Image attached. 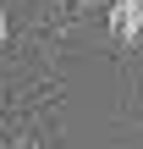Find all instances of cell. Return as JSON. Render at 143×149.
I'll return each mask as SVG.
<instances>
[{"label":"cell","mask_w":143,"mask_h":149,"mask_svg":"<svg viewBox=\"0 0 143 149\" xmlns=\"http://www.w3.org/2000/svg\"><path fill=\"white\" fill-rule=\"evenodd\" d=\"M105 39L116 55L143 50V0H105Z\"/></svg>","instance_id":"1"}]
</instances>
